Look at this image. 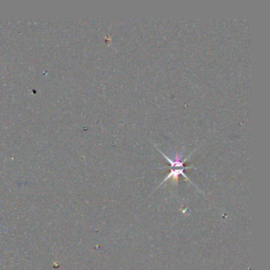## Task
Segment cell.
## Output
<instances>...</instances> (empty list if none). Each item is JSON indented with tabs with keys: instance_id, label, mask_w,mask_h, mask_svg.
<instances>
[{
	"instance_id": "1",
	"label": "cell",
	"mask_w": 270,
	"mask_h": 270,
	"mask_svg": "<svg viewBox=\"0 0 270 270\" xmlns=\"http://www.w3.org/2000/svg\"><path fill=\"white\" fill-rule=\"evenodd\" d=\"M159 152H160V151H159ZM161 154L165 158H166L167 161L171 163V174L167 176V178L165 179V181H167L168 178H172L173 180L175 181V182H178V176H179V175H182L183 176L186 177V175H184V173H183V171L185 170L184 165L183 164H184V162L186 161V159H185L184 161H182V158H181L180 156L177 155L176 159H175V160H171V159H169V158L167 157V155H165L163 152H161Z\"/></svg>"
}]
</instances>
